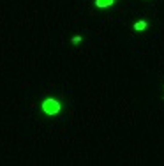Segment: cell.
<instances>
[{
    "mask_svg": "<svg viewBox=\"0 0 164 166\" xmlns=\"http://www.w3.org/2000/svg\"><path fill=\"white\" fill-rule=\"evenodd\" d=\"M64 108H65L64 101H62V99H58V97H55V95L46 97V99L41 103V110H42L44 115H48V117H55V115L62 113Z\"/></svg>",
    "mask_w": 164,
    "mask_h": 166,
    "instance_id": "1",
    "label": "cell"
},
{
    "mask_svg": "<svg viewBox=\"0 0 164 166\" xmlns=\"http://www.w3.org/2000/svg\"><path fill=\"white\" fill-rule=\"evenodd\" d=\"M117 0H95V7L97 9H106V7H111Z\"/></svg>",
    "mask_w": 164,
    "mask_h": 166,
    "instance_id": "2",
    "label": "cell"
},
{
    "mask_svg": "<svg viewBox=\"0 0 164 166\" xmlns=\"http://www.w3.org/2000/svg\"><path fill=\"white\" fill-rule=\"evenodd\" d=\"M146 28H148V23H146L145 19H140V21L134 23V30H136V32H143Z\"/></svg>",
    "mask_w": 164,
    "mask_h": 166,
    "instance_id": "3",
    "label": "cell"
},
{
    "mask_svg": "<svg viewBox=\"0 0 164 166\" xmlns=\"http://www.w3.org/2000/svg\"><path fill=\"white\" fill-rule=\"evenodd\" d=\"M71 42H73V44H79V42H81V36H74L73 39H71Z\"/></svg>",
    "mask_w": 164,
    "mask_h": 166,
    "instance_id": "4",
    "label": "cell"
}]
</instances>
